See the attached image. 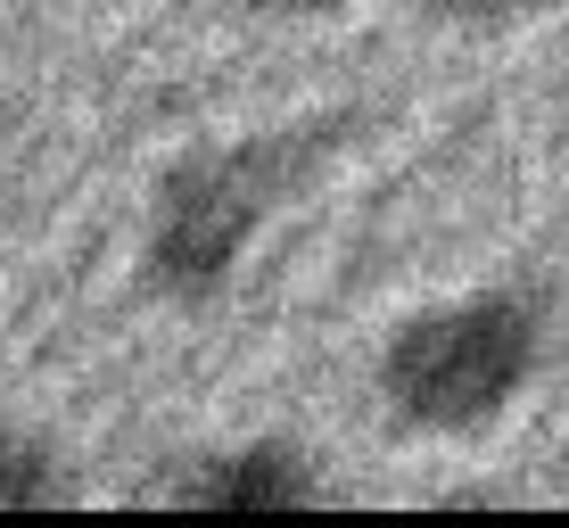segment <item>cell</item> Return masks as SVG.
Listing matches in <instances>:
<instances>
[{
  "instance_id": "cell-1",
  "label": "cell",
  "mask_w": 569,
  "mask_h": 528,
  "mask_svg": "<svg viewBox=\"0 0 569 528\" xmlns=\"http://www.w3.org/2000/svg\"><path fill=\"white\" fill-rule=\"evenodd\" d=\"M545 371V306L528 289H462L413 306L371 356L388 421L413 438H470L496 429Z\"/></svg>"
},
{
  "instance_id": "cell-2",
  "label": "cell",
  "mask_w": 569,
  "mask_h": 528,
  "mask_svg": "<svg viewBox=\"0 0 569 528\" xmlns=\"http://www.w3.org/2000/svg\"><path fill=\"white\" fill-rule=\"evenodd\" d=\"M289 182H298V149L289 141H214V149L173 158L157 173L149 231H141L149 281L182 306L223 298L240 257L257 248V231L281 215Z\"/></svg>"
},
{
  "instance_id": "cell-3",
  "label": "cell",
  "mask_w": 569,
  "mask_h": 528,
  "mask_svg": "<svg viewBox=\"0 0 569 528\" xmlns=\"http://www.w3.org/2000/svg\"><path fill=\"white\" fill-rule=\"evenodd\" d=\"M173 504H199V512H298V504H322L330 487L313 471L306 446L289 438H248V446H214V455H190L182 471L166 479Z\"/></svg>"
},
{
  "instance_id": "cell-4",
  "label": "cell",
  "mask_w": 569,
  "mask_h": 528,
  "mask_svg": "<svg viewBox=\"0 0 569 528\" xmlns=\"http://www.w3.org/2000/svg\"><path fill=\"white\" fill-rule=\"evenodd\" d=\"M58 496H67V462H58V446L0 421V512H33V504H58Z\"/></svg>"
},
{
  "instance_id": "cell-5",
  "label": "cell",
  "mask_w": 569,
  "mask_h": 528,
  "mask_svg": "<svg viewBox=\"0 0 569 528\" xmlns=\"http://www.w3.org/2000/svg\"><path fill=\"white\" fill-rule=\"evenodd\" d=\"M438 17H455V26H520V17H537L545 0H429Z\"/></svg>"
},
{
  "instance_id": "cell-6",
  "label": "cell",
  "mask_w": 569,
  "mask_h": 528,
  "mask_svg": "<svg viewBox=\"0 0 569 528\" xmlns=\"http://www.w3.org/2000/svg\"><path fill=\"white\" fill-rule=\"evenodd\" d=\"M272 17H330V9H356V0H257Z\"/></svg>"
}]
</instances>
